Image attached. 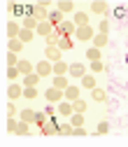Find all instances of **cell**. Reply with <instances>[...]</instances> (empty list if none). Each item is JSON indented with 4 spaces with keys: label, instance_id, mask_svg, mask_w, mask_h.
Here are the masks:
<instances>
[{
    "label": "cell",
    "instance_id": "6da1fadb",
    "mask_svg": "<svg viewBox=\"0 0 128 147\" xmlns=\"http://www.w3.org/2000/svg\"><path fill=\"white\" fill-rule=\"evenodd\" d=\"M70 72H72V75H82V72H84V68L77 63V65H72V68H70Z\"/></svg>",
    "mask_w": 128,
    "mask_h": 147
}]
</instances>
